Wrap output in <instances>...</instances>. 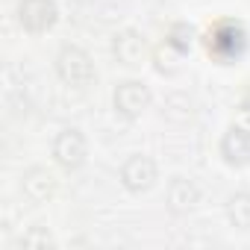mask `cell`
Wrapping results in <instances>:
<instances>
[{
    "mask_svg": "<svg viewBox=\"0 0 250 250\" xmlns=\"http://www.w3.org/2000/svg\"><path fill=\"white\" fill-rule=\"evenodd\" d=\"M247 44H250V36L241 21H218L206 36V50L221 65L238 62L247 53Z\"/></svg>",
    "mask_w": 250,
    "mask_h": 250,
    "instance_id": "obj_1",
    "label": "cell"
},
{
    "mask_svg": "<svg viewBox=\"0 0 250 250\" xmlns=\"http://www.w3.org/2000/svg\"><path fill=\"white\" fill-rule=\"evenodd\" d=\"M56 74L71 88H88L97 80V71H94L91 56L83 47H77V44H65L56 53Z\"/></svg>",
    "mask_w": 250,
    "mask_h": 250,
    "instance_id": "obj_2",
    "label": "cell"
},
{
    "mask_svg": "<svg viewBox=\"0 0 250 250\" xmlns=\"http://www.w3.org/2000/svg\"><path fill=\"white\" fill-rule=\"evenodd\" d=\"M112 103H115V112H118L121 118L136 121V118H142V115L150 109L153 94H150V88H147L142 80H124V83L115 85Z\"/></svg>",
    "mask_w": 250,
    "mask_h": 250,
    "instance_id": "obj_3",
    "label": "cell"
},
{
    "mask_svg": "<svg viewBox=\"0 0 250 250\" xmlns=\"http://www.w3.org/2000/svg\"><path fill=\"white\" fill-rule=\"evenodd\" d=\"M53 159L59 162V168L65 171H80L88 159V142L83 136V130L77 127H65L56 139H53Z\"/></svg>",
    "mask_w": 250,
    "mask_h": 250,
    "instance_id": "obj_4",
    "label": "cell"
},
{
    "mask_svg": "<svg viewBox=\"0 0 250 250\" xmlns=\"http://www.w3.org/2000/svg\"><path fill=\"white\" fill-rule=\"evenodd\" d=\"M56 21H59L56 0H21L18 3V24L33 36H42V33L53 30Z\"/></svg>",
    "mask_w": 250,
    "mask_h": 250,
    "instance_id": "obj_5",
    "label": "cell"
},
{
    "mask_svg": "<svg viewBox=\"0 0 250 250\" xmlns=\"http://www.w3.org/2000/svg\"><path fill=\"white\" fill-rule=\"evenodd\" d=\"M156 180H159V168L145 153H136V156H130L127 162L121 165V186L127 191H133V194L150 191L156 186Z\"/></svg>",
    "mask_w": 250,
    "mask_h": 250,
    "instance_id": "obj_6",
    "label": "cell"
},
{
    "mask_svg": "<svg viewBox=\"0 0 250 250\" xmlns=\"http://www.w3.org/2000/svg\"><path fill=\"white\" fill-rule=\"evenodd\" d=\"M221 159L229 165V168H247L250 165V130L247 127H227V133L221 136Z\"/></svg>",
    "mask_w": 250,
    "mask_h": 250,
    "instance_id": "obj_7",
    "label": "cell"
},
{
    "mask_svg": "<svg viewBox=\"0 0 250 250\" xmlns=\"http://www.w3.org/2000/svg\"><path fill=\"white\" fill-rule=\"evenodd\" d=\"M112 53L121 65H127V68H139L147 56V42L139 30H118L112 36Z\"/></svg>",
    "mask_w": 250,
    "mask_h": 250,
    "instance_id": "obj_8",
    "label": "cell"
},
{
    "mask_svg": "<svg viewBox=\"0 0 250 250\" xmlns=\"http://www.w3.org/2000/svg\"><path fill=\"white\" fill-rule=\"evenodd\" d=\"M21 191H24V197H27L30 203H47V200L56 194V177H53L47 168L36 165V168L24 171V177H21Z\"/></svg>",
    "mask_w": 250,
    "mask_h": 250,
    "instance_id": "obj_9",
    "label": "cell"
},
{
    "mask_svg": "<svg viewBox=\"0 0 250 250\" xmlns=\"http://www.w3.org/2000/svg\"><path fill=\"white\" fill-rule=\"evenodd\" d=\"M165 200H168V209L174 215H188L197 203H200V188L194 180L188 177H174L168 183V191H165Z\"/></svg>",
    "mask_w": 250,
    "mask_h": 250,
    "instance_id": "obj_10",
    "label": "cell"
},
{
    "mask_svg": "<svg viewBox=\"0 0 250 250\" xmlns=\"http://www.w3.org/2000/svg\"><path fill=\"white\" fill-rule=\"evenodd\" d=\"M224 212H227V221H229L235 229L247 232V229H250V191H235V194H229Z\"/></svg>",
    "mask_w": 250,
    "mask_h": 250,
    "instance_id": "obj_11",
    "label": "cell"
},
{
    "mask_svg": "<svg viewBox=\"0 0 250 250\" xmlns=\"http://www.w3.org/2000/svg\"><path fill=\"white\" fill-rule=\"evenodd\" d=\"M165 42H168L174 50H180V53H191V47H194V42H197V30H194V24H188V21H177V24L168 27Z\"/></svg>",
    "mask_w": 250,
    "mask_h": 250,
    "instance_id": "obj_12",
    "label": "cell"
},
{
    "mask_svg": "<svg viewBox=\"0 0 250 250\" xmlns=\"http://www.w3.org/2000/svg\"><path fill=\"white\" fill-rule=\"evenodd\" d=\"M183 56H186V53L174 50V47L165 42V44H162V47H156V53H153L156 71H159V74H165V77H174V74L183 68Z\"/></svg>",
    "mask_w": 250,
    "mask_h": 250,
    "instance_id": "obj_13",
    "label": "cell"
},
{
    "mask_svg": "<svg viewBox=\"0 0 250 250\" xmlns=\"http://www.w3.org/2000/svg\"><path fill=\"white\" fill-rule=\"evenodd\" d=\"M18 244H21V247H53L56 241H53V235H50V232H47L44 227H36V229L24 232Z\"/></svg>",
    "mask_w": 250,
    "mask_h": 250,
    "instance_id": "obj_14",
    "label": "cell"
},
{
    "mask_svg": "<svg viewBox=\"0 0 250 250\" xmlns=\"http://www.w3.org/2000/svg\"><path fill=\"white\" fill-rule=\"evenodd\" d=\"M238 112H241V115H244V121L250 124V91L241 97V103H238Z\"/></svg>",
    "mask_w": 250,
    "mask_h": 250,
    "instance_id": "obj_15",
    "label": "cell"
},
{
    "mask_svg": "<svg viewBox=\"0 0 250 250\" xmlns=\"http://www.w3.org/2000/svg\"><path fill=\"white\" fill-rule=\"evenodd\" d=\"M77 3H91V0H77Z\"/></svg>",
    "mask_w": 250,
    "mask_h": 250,
    "instance_id": "obj_16",
    "label": "cell"
}]
</instances>
